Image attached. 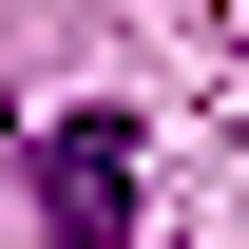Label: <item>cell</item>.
Here are the masks:
<instances>
[{
  "mask_svg": "<svg viewBox=\"0 0 249 249\" xmlns=\"http://www.w3.org/2000/svg\"><path fill=\"white\" fill-rule=\"evenodd\" d=\"M38 230H58V249H134V134L115 115H38Z\"/></svg>",
  "mask_w": 249,
  "mask_h": 249,
  "instance_id": "cell-1",
  "label": "cell"
}]
</instances>
